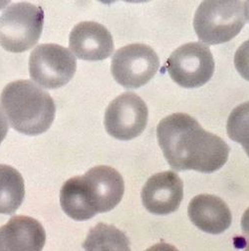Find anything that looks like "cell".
Masks as SVG:
<instances>
[{"label": "cell", "instance_id": "1", "mask_svg": "<svg viewBox=\"0 0 249 251\" xmlns=\"http://www.w3.org/2000/svg\"><path fill=\"white\" fill-rule=\"evenodd\" d=\"M159 145L172 169L211 174L227 162L228 145L206 132L186 114L176 113L163 119L157 128Z\"/></svg>", "mask_w": 249, "mask_h": 251}, {"label": "cell", "instance_id": "2", "mask_svg": "<svg viewBox=\"0 0 249 251\" xmlns=\"http://www.w3.org/2000/svg\"><path fill=\"white\" fill-rule=\"evenodd\" d=\"M0 106L11 127L27 136L45 133L51 127L56 112L50 94L29 80L6 85L0 96Z\"/></svg>", "mask_w": 249, "mask_h": 251}, {"label": "cell", "instance_id": "3", "mask_svg": "<svg viewBox=\"0 0 249 251\" xmlns=\"http://www.w3.org/2000/svg\"><path fill=\"white\" fill-rule=\"evenodd\" d=\"M244 2L230 0L203 1L198 8L194 27L199 40L208 45L230 41L245 25Z\"/></svg>", "mask_w": 249, "mask_h": 251}, {"label": "cell", "instance_id": "4", "mask_svg": "<svg viewBox=\"0 0 249 251\" xmlns=\"http://www.w3.org/2000/svg\"><path fill=\"white\" fill-rule=\"evenodd\" d=\"M43 24L41 7L28 2L14 3L0 16V45L9 52H25L38 42Z\"/></svg>", "mask_w": 249, "mask_h": 251}, {"label": "cell", "instance_id": "5", "mask_svg": "<svg viewBox=\"0 0 249 251\" xmlns=\"http://www.w3.org/2000/svg\"><path fill=\"white\" fill-rule=\"evenodd\" d=\"M77 61L73 53L57 44H41L30 54V77L46 89L65 86L74 76Z\"/></svg>", "mask_w": 249, "mask_h": 251}, {"label": "cell", "instance_id": "6", "mask_svg": "<svg viewBox=\"0 0 249 251\" xmlns=\"http://www.w3.org/2000/svg\"><path fill=\"white\" fill-rule=\"evenodd\" d=\"M167 69L177 85L186 89L199 88L211 79L214 60L206 45L192 42L178 47L172 53L167 62Z\"/></svg>", "mask_w": 249, "mask_h": 251}, {"label": "cell", "instance_id": "7", "mask_svg": "<svg viewBox=\"0 0 249 251\" xmlns=\"http://www.w3.org/2000/svg\"><path fill=\"white\" fill-rule=\"evenodd\" d=\"M160 67L154 50L146 44H130L119 49L111 63L114 79L127 89H137L153 78Z\"/></svg>", "mask_w": 249, "mask_h": 251}, {"label": "cell", "instance_id": "8", "mask_svg": "<svg viewBox=\"0 0 249 251\" xmlns=\"http://www.w3.org/2000/svg\"><path fill=\"white\" fill-rule=\"evenodd\" d=\"M149 111L137 94L126 92L110 103L105 113V128L110 136L130 141L140 136L147 127Z\"/></svg>", "mask_w": 249, "mask_h": 251}, {"label": "cell", "instance_id": "9", "mask_svg": "<svg viewBox=\"0 0 249 251\" xmlns=\"http://www.w3.org/2000/svg\"><path fill=\"white\" fill-rule=\"evenodd\" d=\"M89 204L96 213L114 209L122 201L124 183L119 172L109 166H97L81 176Z\"/></svg>", "mask_w": 249, "mask_h": 251}, {"label": "cell", "instance_id": "10", "mask_svg": "<svg viewBox=\"0 0 249 251\" xmlns=\"http://www.w3.org/2000/svg\"><path fill=\"white\" fill-rule=\"evenodd\" d=\"M183 198V183L174 172H163L150 176L142 190L146 209L157 215L175 211Z\"/></svg>", "mask_w": 249, "mask_h": 251}, {"label": "cell", "instance_id": "11", "mask_svg": "<svg viewBox=\"0 0 249 251\" xmlns=\"http://www.w3.org/2000/svg\"><path fill=\"white\" fill-rule=\"evenodd\" d=\"M69 47L78 58L87 61L105 60L115 49L110 31L94 21L80 22L73 28L69 36Z\"/></svg>", "mask_w": 249, "mask_h": 251}, {"label": "cell", "instance_id": "12", "mask_svg": "<svg viewBox=\"0 0 249 251\" xmlns=\"http://www.w3.org/2000/svg\"><path fill=\"white\" fill-rule=\"evenodd\" d=\"M46 233L36 219L16 215L0 227V251H42Z\"/></svg>", "mask_w": 249, "mask_h": 251}, {"label": "cell", "instance_id": "13", "mask_svg": "<svg viewBox=\"0 0 249 251\" xmlns=\"http://www.w3.org/2000/svg\"><path fill=\"white\" fill-rule=\"evenodd\" d=\"M188 212L192 223L206 233L221 234L231 226L232 216L227 204L215 196L195 197L189 204Z\"/></svg>", "mask_w": 249, "mask_h": 251}, {"label": "cell", "instance_id": "14", "mask_svg": "<svg viewBox=\"0 0 249 251\" xmlns=\"http://www.w3.org/2000/svg\"><path fill=\"white\" fill-rule=\"evenodd\" d=\"M60 204L63 211L77 222L88 221L97 214L88 202L81 176H74L62 185Z\"/></svg>", "mask_w": 249, "mask_h": 251}, {"label": "cell", "instance_id": "15", "mask_svg": "<svg viewBox=\"0 0 249 251\" xmlns=\"http://www.w3.org/2000/svg\"><path fill=\"white\" fill-rule=\"evenodd\" d=\"M24 197L25 185L21 174L10 166L0 165V213H14Z\"/></svg>", "mask_w": 249, "mask_h": 251}, {"label": "cell", "instance_id": "16", "mask_svg": "<svg viewBox=\"0 0 249 251\" xmlns=\"http://www.w3.org/2000/svg\"><path fill=\"white\" fill-rule=\"evenodd\" d=\"M82 246L85 251H131L127 235L106 224H98L91 228Z\"/></svg>", "mask_w": 249, "mask_h": 251}, {"label": "cell", "instance_id": "17", "mask_svg": "<svg viewBox=\"0 0 249 251\" xmlns=\"http://www.w3.org/2000/svg\"><path fill=\"white\" fill-rule=\"evenodd\" d=\"M226 130L228 137L242 146L249 158V101L232 110L227 120Z\"/></svg>", "mask_w": 249, "mask_h": 251}, {"label": "cell", "instance_id": "18", "mask_svg": "<svg viewBox=\"0 0 249 251\" xmlns=\"http://www.w3.org/2000/svg\"><path fill=\"white\" fill-rule=\"evenodd\" d=\"M234 65L240 76L249 81V40L243 42L236 50Z\"/></svg>", "mask_w": 249, "mask_h": 251}, {"label": "cell", "instance_id": "19", "mask_svg": "<svg viewBox=\"0 0 249 251\" xmlns=\"http://www.w3.org/2000/svg\"><path fill=\"white\" fill-rule=\"evenodd\" d=\"M241 228L245 238V251H249V207L246 209L242 216Z\"/></svg>", "mask_w": 249, "mask_h": 251}, {"label": "cell", "instance_id": "20", "mask_svg": "<svg viewBox=\"0 0 249 251\" xmlns=\"http://www.w3.org/2000/svg\"><path fill=\"white\" fill-rule=\"evenodd\" d=\"M7 132H8V123L2 111L0 110V145H1V143L5 139Z\"/></svg>", "mask_w": 249, "mask_h": 251}, {"label": "cell", "instance_id": "21", "mask_svg": "<svg viewBox=\"0 0 249 251\" xmlns=\"http://www.w3.org/2000/svg\"><path fill=\"white\" fill-rule=\"evenodd\" d=\"M146 251H178L174 245L168 244L166 242H161L152 245L151 247L148 248Z\"/></svg>", "mask_w": 249, "mask_h": 251}, {"label": "cell", "instance_id": "22", "mask_svg": "<svg viewBox=\"0 0 249 251\" xmlns=\"http://www.w3.org/2000/svg\"><path fill=\"white\" fill-rule=\"evenodd\" d=\"M244 13H245V19L249 21V1L244 2Z\"/></svg>", "mask_w": 249, "mask_h": 251}]
</instances>
